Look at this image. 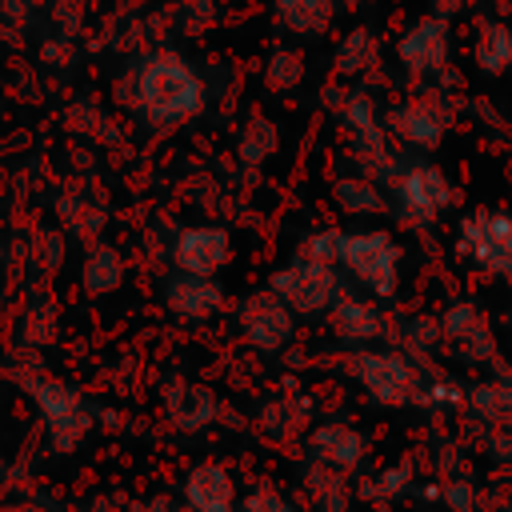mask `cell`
Listing matches in <instances>:
<instances>
[{
	"label": "cell",
	"mask_w": 512,
	"mask_h": 512,
	"mask_svg": "<svg viewBox=\"0 0 512 512\" xmlns=\"http://www.w3.org/2000/svg\"><path fill=\"white\" fill-rule=\"evenodd\" d=\"M132 104L148 124L176 128L204 108V80L176 48H156L132 72Z\"/></svg>",
	"instance_id": "1"
},
{
	"label": "cell",
	"mask_w": 512,
	"mask_h": 512,
	"mask_svg": "<svg viewBox=\"0 0 512 512\" xmlns=\"http://www.w3.org/2000/svg\"><path fill=\"white\" fill-rule=\"evenodd\" d=\"M340 268H348L372 296H392L400 280V244L384 228L340 236Z\"/></svg>",
	"instance_id": "2"
},
{
	"label": "cell",
	"mask_w": 512,
	"mask_h": 512,
	"mask_svg": "<svg viewBox=\"0 0 512 512\" xmlns=\"http://www.w3.org/2000/svg\"><path fill=\"white\" fill-rule=\"evenodd\" d=\"M340 264H324L312 256H296L292 264L276 268L268 276V288L296 312V316H320L340 300Z\"/></svg>",
	"instance_id": "3"
},
{
	"label": "cell",
	"mask_w": 512,
	"mask_h": 512,
	"mask_svg": "<svg viewBox=\"0 0 512 512\" xmlns=\"http://www.w3.org/2000/svg\"><path fill=\"white\" fill-rule=\"evenodd\" d=\"M456 252L488 276H512V216L476 208L456 228Z\"/></svg>",
	"instance_id": "4"
},
{
	"label": "cell",
	"mask_w": 512,
	"mask_h": 512,
	"mask_svg": "<svg viewBox=\"0 0 512 512\" xmlns=\"http://www.w3.org/2000/svg\"><path fill=\"white\" fill-rule=\"evenodd\" d=\"M348 372L380 404H412V400H420V388H424L416 368H412V360L404 352H388V348L352 352L348 356Z\"/></svg>",
	"instance_id": "5"
},
{
	"label": "cell",
	"mask_w": 512,
	"mask_h": 512,
	"mask_svg": "<svg viewBox=\"0 0 512 512\" xmlns=\"http://www.w3.org/2000/svg\"><path fill=\"white\" fill-rule=\"evenodd\" d=\"M28 396L40 412V424L48 432V440L56 444V452H72L88 428H92V412L84 404V396L76 388H68L64 380H32Z\"/></svg>",
	"instance_id": "6"
},
{
	"label": "cell",
	"mask_w": 512,
	"mask_h": 512,
	"mask_svg": "<svg viewBox=\"0 0 512 512\" xmlns=\"http://www.w3.org/2000/svg\"><path fill=\"white\" fill-rule=\"evenodd\" d=\"M448 204H452V180L436 164L412 160V164L396 168V176H392V208H396V216H404L408 224H428Z\"/></svg>",
	"instance_id": "7"
},
{
	"label": "cell",
	"mask_w": 512,
	"mask_h": 512,
	"mask_svg": "<svg viewBox=\"0 0 512 512\" xmlns=\"http://www.w3.org/2000/svg\"><path fill=\"white\" fill-rule=\"evenodd\" d=\"M236 328H240V336L256 348V352H280V348H288V340H292V332H296V312L272 292V288H256V292H248L244 300H240V308H236Z\"/></svg>",
	"instance_id": "8"
},
{
	"label": "cell",
	"mask_w": 512,
	"mask_h": 512,
	"mask_svg": "<svg viewBox=\"0 0 512 512\" xmlns=\"http://www.w3.org/2000/svg\"><path fill=\"white\" fill-rule=\"evenodd\" d=\"M448 52H452V28H448L444 12L420 16L396 40V60H400V68L408 76H436V72H444Z\"/></svg>",
	"instance_id": "9"
},
{
	"label": "cell",
	"mask_w": 512,
	"mask_h": 512,
	"mask_svg": "<svg viewBox=\"0 0 512 512\" xmlns=\"http://www.w3.org/2000/svg\"><path fill=\"white\" fill-rule=\"evenodd\" d=\"M384 124H388V132H392L396 140H404V144L428 152V148H436V144L444 140V132H448V108H444V100H436V96H412V100L392 104V108L384 112Z\"/></svg>",
	"instance_id": "10"
},
{
	"label": "cell",
	"mask_w": 512,
	"mask_h": 512,
	"mask_svg": "<svg viewBox=\"0 0 512 512\" xmlns=\"http://www.w3.org/2000/svg\"><path fill=\"white\" fill-rule=\"evenodd\" d=\"M232 256V236L220 224H192L180 228L172 240V268L196 272V276H216Z\"/></svg>",
	"instance_id": "11"
},
{
	"label": "cell",
	"mask_w": 512,
	"mask_h": 512,
	"mask_svg": "<svg viewBox=\"0 0 512 512\" xmlns=\"http://www.w3.org/2000/svg\"><path fill=\"white\" fill-rule=\"evenodd\" d=\"M164 304L180 320H208V316L220 312L224 288L216 284V276H196V272H180L176 268L164 280Z\"/></svg>",
	"instance_id": "12"
},
{
	"label": "cell",
	"mask_w": 512,
	"mask_h": 512,
	"mask_svg": "<svg viewBox=\"0 0 512 512\" xmlns=\"http://www.w3.org/2000/svg\"><path fill=\"white\" fill-rule=\"evenodd\" d=\"M184 500L192 512H236V480L224 464L204 460L184 476Z\"/></svg>",
	"instance_id": "13"
},
{
	"label": "cell",
	"mask_w": 512,
	"mask_h": 512,
	"mask_svg": "<svg viewBox=\"0 0 512 512\" xmlns=\"http://www.w3.org/2000/svg\"><path fill=\"white\" fill-rule=\"evenodd\" d=\"M440 332H444V340L456 344L460 356H468V360L492 356V328H488L484 312H480L472 300H456V304L440 316Z\"/></svg>",
	"instance_id": "14"
},
{
	"label": "cell",
	"mask_w": 512,
	"mask_h": 512,
	"mask_svg": "<svg viewBox=\"0 0 512 512\" xmlns=\"http://www.w3.org/2000/svg\"><path fill=\"white\" fill-rule=\"evenodd\" d=\"M308 452L316 464H328L336 472H348L356 464H364L368 456V436L356 432L352 424H320L312 436H308Z\"/></svg>",
	"instance_id": "15"
},
{
	"label": "cell",
	"mask_w": 512,
	"mask_h": 512,
	"mask_svg": "<svg viewBox=\"0 0 512 512\" xmlns=\"http://www.w3.org/2000/svg\"><path fill=\"white\" fill-rule=\"evenodd\" d=\"M328 328L336 332V340H344L352 348H364L368 340H376L384 332V312L364 296H344L340 292V300L328 308Z\"/></svg>",
	"instance_id": "16"
},
{
	"label": "cell",
	"mask_w": 512,
	"mask_h": 512,
	"mask_svg": "<svg viewBox=\"0 0 512 512\" xmlns=\"http://www.w3.org/2000/svg\"><path fill=\"white\" fill-rule=\"evenodd\" d=\"M164 412H168V424H176L180 432H196L216 420V396L204 384L176 380L164 396Z\"/></svg>",
	"instance_id": "17"
},
{
	"label": "cell",
	"mask_w": 512,
	"mask_h": 512,
	"mask_svg": "<svg viewBox=\"0 0 512 512\" xmlns=\"http://www.w3.org/2000/svg\"><path fill=\"white\" fill-rule=\"evenodd\" d=\"M272 16L292 36H324L336 20V0H272Z\"/></svg>",
	"instance_id": "18"
},
{
	"label": "cell",
	"mask_w": 512,
	"mask_h": 512,
	"mask_svg": "<svg viewBox=\"0 0 512 512\" xmlns=\"http://www.w3.org/2000/svg\"><path fill=\"white\" fill-rule=\"evenodd\" d=\"M332 200H336L340 212H348V216H380V212H388V192H384L380 180L368 176V172L340 176V180L332 184Z\"/></svg>",
	"instance_id": "19"
},
{
	"label": "cell",
	"mask_w": 512,
	"mask_h": 512,
	"mask_svg": "<svg viewBox=\"0 0 512 512\" xmlns=\"http://www.w3.org/2000/svg\"><path fill=\"white\" fill-rule=\"evenodd\" d=\"M80 284L88 296H108L124 284V256L112 244H92L80 264Z\"/></svg>",
	"instance_id": "20"
},
{
	"label": "cell",
	"mask_w": 512,
	"mask_h": 512,
	"mask_svg": "<svg viewBox=\"0 0 512 512\" xmlns=\"http://www.w3.org/2000/svg\"><path fill=\"white\" fill-rule=\"evenodd\" d=\"M380 60V40H376V32L372 28H348L344 36H340V44H336V52H332V68L340 72V76H364L372 64Z\"/></svg>",
	"instance_id": "21"
},
{
	"label": "cell",
	"mask_w": 512,
	"mask_h": 512,
	"mask_svg": "<svg viewBox=\"0 0 512 512\" xmlns=\"http://www.w3.org/2000/svg\"><path fill=\"white\" fill-rule=\"evenodd\" d=\"M472 60L484 76H500L512 68V24L488 20L472 40Z\"/></svg>",
	"instance_id": "22"
},
{
	"label": "cell",
	"mask_w": 512,
	"mask_h": 512,
	"mask_svg": "<svg viewBox=\"0 0 512 512\" xmlns=\"http://www.w3.org/2000/svg\"><path fill=\"white\" fill-rule=\"evenodd\" d=\"M276 144H280V128L268 120V116H248V124L240 128V136H236V156L244 160V164H264L272 152H276Z\"/></svg>",
	"instance_id": "23"
},
{
	"label": "cell",
	"mask_w": 512,
	"mask_h": 512,
	"mask_svg": "<svg viewBox=\"0 0 512 512\" xmlns=\"http://www.w3.org/2000/svg\"><path fill=\"white\" fill-rule=\"evenodd\" d=\"M304 80V56L296 48H272L264 60V84L272 92H288Z\"/></svg>",
	"instance_id": "24"
},
{
	"label": "cell",
	"mask_w": 512,
	"mask_h": 512,
	"mask_svg": "<svg viewBox=\"0 0 512 512\" xmlns=\"http://www.w3.org/2000/svg\"><path fill=\"white\" fill-rule=\"evenodd\" d=\"M468 404L476 408V416L492 420V424H512V388L508 384H480Z\"/></svg>",
	"instance_id": "25"
},
{
	"label": "cell",
	"mask_w": 512,
	"mask_h": 512,
	"mask_svg": "<svg viewBox=\"0 0 512 512\" xmlns=\"http://www.w3.org/2000/svg\"><path fill=\"white\" fill-rule=\"evenodd\" d=\"M44 320H56V304L40 296V300H32V308L20 320V332H24L28 344H48L56 336V328H44Z\"/></svg>",
	"instance_id": "26"
},
{
	"label": "cell",
	"mask_w": 512,
	"mask_h": 512,
	"mask_svg": "<svg viewBox=\"0 0 512 512\" xmlns=\"http://www.w3.org/2000/svg\"><path fill=\"white\" fill-rule=\"evenodd\" d=\"M340 236H344L340 228H320L300 244V256H312V260H324V264H340Z\"/></svg>",
	"instance_id": "27"
},
{
	"label": "cell",
	"mask_w": 512,
	"mask_h": 512,
	"mask_svg": "<svg viewBox=\"0 0 512 512\" xmlns=\"http://www.w3.org/2000/svg\"><path fill=\"white\" fill-rule=\"evenodd\" d=\"M408 476H412L408 464H392V468H384L380 476H372V480L364 484V496H396V492L408 488Z\"/></svg>",
	"instance_id": "28"
},
{
	"label": "cell",
	"mask_w": 512,
	"mask_h": 512,
	"mask_svg": "<svg viewBox=\"0 0 512 512\" xmlns=\"http://www.w3.org/2000/svg\"><path fill=\"white\" fill-rule=\"evenodd\" d=\"M240 512H296V508H292L276 488H252V492L244 496Z\"/></svg>",
	"instance_id": "29"
},
{
	"label": "cell",
	"mask_w": 512,
	"mask_h": 512,
	"mask_svg": "<svg viewBox=\"0 0 512 512\" xmlns=\"http://www.w3.org/2000/svg\"><path fill=\"white\" fill-rule=\"evenodd\" d=\"M440 500H444L452 512H472V500H476V492H472V484H464V480H452L448 488H440Z\"/></svg>",
	"instance_id": "30"
},
{
	"label": "cell",
	"mask_w": 512,
	"mask_h": 512,
	"mask_svg": "<svg viewBox=\"0 0 512 512\" xmlns=\"http://www.w3.org/2000/svg\"><path fill=\"white\" fill-rule=\"evenodd\" d=\"M136 512H176V504H172V500H164V496H152V500L136 504Z\"/></svg>",
	"instance_id": "31"
},
{
	"label": "cell",
	"mask_w": 512,
	"mask_h": 512,
	"mask_svg": "<svg viewBox=\"0 0 512 512\" xmlns=\"http://www.w3.org/2000/svg\"><path fill=\"white\" fill-rule=\"evenodd\" d=\"M464 4H468V0H432V8H436V12H444V16H448V12H456V8H464Z\"/></svg>",
	"instance_id": "32"
},
{
	"label": "cell",
	"mask_w": 512,
	"mask_h": 512,
	"mask_svg": "<svg viewBox=\"0 0 512 512\" xmlns=\"http://www.w3.org/2000/svg\"><path fill=\"white\" fill-rule=\"evenodd\" d=\"M4 512H36V508H4Z\"/></svg>",
	"instance_id": "33"
},
{
	"label": "cell",
	"mask_w": 512,
	"mask_h": 512,
	"mask_svg": "<svg viewBox=\"0 0 512 512\" xmlns=\"http://www.w3.org/2000/svg\"><path fill=\"white\" fill-rule=\"evenodd\" d=\"M508 320H512V316H508Z\"/></svg>",
	"instance_id": "34"
}]
</instances>
